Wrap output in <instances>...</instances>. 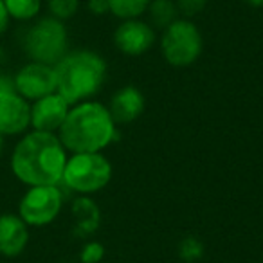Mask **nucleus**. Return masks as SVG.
Returning a JSON list of instances; mask_svg holds the SVG:
<instances>
[{"label": "nucleus", "instance_id": "b1692460", "mask_svg": "<svg viewBox=\"0 0 263 263\" xmlns=\"http://www.w3.org/2000/svg\"><path fill=\"white\" fill-rule=\"evenodd\" d=\"M245 2L252 8H263V0H245Z\"/></svg>", "mask_w": 263, "mask_h": 263}, {"label": "nucleus", "instance_id": "1a4fd4ad", "mask_svg": "<svg viewBox=\"0 0 263 263\" xmlns=\"http://www.w3.org/2000/svg\"><path fill=\"white\" fill-rule=\"evenodd\" d=\"M31 130V103L16 92H0V136L20 137Z\"/></svg>", "mask_w": 263, "mask_h": 263}, {"label": "nucleus", "instance_id": "f257e3e1", "mask_svg": "<svg viewBox=\"0 0 263 263\" xmlns=\"http://www.w3.org/2000/svg\"><path fill=\"white\" fill-rule=\"evenodd\" d=\"M67 150L58 134L29 130L18 137L9 154V170L20 184L60 186L67 164Z\"/></svg>", "mask_w": 263, "mask_h": 263}, {"label": "nucleus", "instance_id": "dca6fc26", "mask_svg": "<svg viewBox=\"0 0 263 263\" xmlns=\"http://www.w3.org/2000/svg\"><path fill=\"white\" fill-rule=\"evenodd\" d=\"M152 0H108L110 13L121 20H132L148 11Z\"/></svg>", "mask_w": 263, "mask_h": 263}, {"label": "nucleus", "instance_id": "a211bd4d", "mask_svg": "<svg viewBox=\"0 0 263 263\" xmlns=\"http://www.w3.org/2000/svg\"><path fill=\"white\" fill-rule=\"evenodd\" d=\"M179 256L187 263H193L204 256V245L198 238L187 236L179 243Z\"/></svg>", "mask_w": 263, "mask_h": 263}, {"label": "nucleus", "instance_id": "9b49d317", "mask_svg": "<svg viewBox=\"0 0 263 263\" xmlns=\"http://www.w3.org/2000/svg\"><path fill=\"white\" fill-rule=\"evenodd\" d=\"M155 42V31L150 24L139 18L123 20L114 33V44L128 56L144 54Z\"/></svg>", "mask_w": 263, "mask_h": 263}, {"label": "nucleus", "instance_id": "20e7f679", "mask_svg": "<svg viewBox=\"0 0 263 263\" xmlns=\"http://www.w3.org/2000/svg\"><path fill=\"white\" fill-rule=\"evenodd\" d=\"M22 51L29 62L54 67L69 52V33L65 22H60L51 15L38 16L29 22L22 34Z\"/></svg>", "mask_w": 263, "mask_h": 263}, {"label": "nucleus", "instance_id": "4be33fe9", "mask_svg": "<svg viewBox=\"0 0 263 263\" xmlns=\"http://www.w3.org/2000/svg\"><path fill=\"white\" fill-rule=\"evenodd\" d=\"M0 92H16L15 90V80L11 72L0 69Z\"/></svg>", "mask_w": 263, "mask_h": 263}, {"label": "nucleus", "instance_id": "4468645a", "mask_svg": "<svg viewBox=\"0 0 263 263\" xmlns=\"http://www.w3.org/2000/svg\"><path fill=\"white\" fill-rule=\"evenodd\" d=\"M6 11L11 22L29 24L36 20L42 13V0H4Z\"/></svg>", "mask_w": 263, "mask_h": 263}, {"label": "nucleus", "instance_id": "ddd939ff", "mask_svg": "<svg viewBox=\"0 0 263 263\" xmlns=\"http://www.w3.org/2000/svg\"><path fill=\"white\" fill-rule=\"evenodd\" d=\"M116 124H128L134 123L144 110V96L139 88L123 87L112 96L110 105L106 106Z\"/></svg>", "mask_w": 263, "mask_h": 263}, {"label": "nucleus", "instance_id": "5701e85b", "mask_svg": "<svg viewBox=\"0 0 263 263\" xmlns=\"http://www.w3.org/2000/svg\"><path fill=\"white\" fill-rule=\"evenodd\" d=\"M9 26H11V18H9L8 11H6L4 0H0V40H2L4 34L8 33Z\"/></svg>", "mask_w": 263, "mask_h": 263}, {"label": "nucleus", "instance_id": "412c9836", "mask_svg": "<svg viewBox=\"0 0 263 263\" xmlns=\"http://www.w3.org/2000/svg\"><path fill=\"white\" fill-rule=\"evenodd\" d=\"M87 9L92 13V15H105V13L110 11L108 8V0H88L87 2Z\"/></svg>", "mask_w": 263, "mask_h": 263}, {"label": "nucleus", "instance_id": "0eeeda50", "mask_svg": "<svg viewBox=\"0 0 263 263\" xmlns=\"http://www.w3.org/2000/svg\"><path fill=\"white\" fill-rule=\"evenodd\" d=\"M62 208L63 191L60 186H33L20 197L16 215L29 227H45L58 218Z\"/></svg>", "mask_w": 263, "mask_h": 263}, {"label": "nucleus", "instance_id": "f8f14e48", "mask_svg": "<svg viewBox=\"0 0 263 263\" xmlns=\"http://www.w3.org/2000/svg\"><path fill=\"white\" fill-rule=\"evenodd\" d=\"M31 227L16 213H0V256L18 258L31 240Z\"/></svg>", "mask_w": 263, "mask_h": 263}, {"label": "nucleus", "instance_id": "393cba45", "mask_svg": "<svg viewBox=\"0 0 263 263\" xmlns=\"http://www.w3.org/2000/svg\"><path fill=\"white\" fill-rule=\"evenodd\" d=\"M6 150V137L0 136V157H2V154H4Z\"/></svg>", "mask_w": 263, "mask_h": 263}, {"label": "nucleus", "instance_id": "7ed1b4c3", "mask_svg": "<svg viewBox=\"0 0 263 263\" xmlns=\"http://www.w3.org/2000/svg\"><path fill=\"white\" fill-rule=\"evenodd\" d=\"M56 92L70 105L88 101L106 78V63L94 51H69L54 65Z\"/></svg>", "mask_w": 263, "mask_h": 263}, {"label": "nucleus", "instance_id": "f03ea898", "mask_svg": "<svg viewBox=\"0 0 263 263\" xmlns=\"http://www.w3.org/2000/svg\"><path fill=\"white\" fill-rule=\"evenodd\" d=\"M58 137L70 154H98L117 137L116 123L105 105L81 101L70 106Z\"/></svg>", "mask_w": 263, "mask_h": 263}, {"label": "nucleus", "instance_id": "6e6552de", "mask_svg": "<svg viewBox=\"0 0 263 263\" xmlns=\"http://www.w3.org/2000/svg\"><path fill=\"white\" fill-rule=\"evenodd\" d=\"M13 80L16 94L29 103L56 92V72L52 65L27 62L13 72Z\"/></svg>", "mask_w": 263, "mask_h": 263}, {"label": "nucleus", "instance_id": "6ab92c4d", "mask_svg": "<svg viewBox=\"0 0 263 263\" xmlns=\"http://www.w3.org/2000/svg\"><path fill=\"white\" fill-rule=\"evenodd\" d=\"M105 256V247L99 241H88L80 252L81 263H99Z\"/></svg>", "mask_w": 263, "mask_h": 263}, {"label": "nucleus", "instance_id": "423d86ee", "mask_svg": "<svg viewBox=\"0 0 263 263\" xmlns=\"http://www.w3.org/2000/svg\"><path fill=\"white\" fill-rule=\"evenodd\" d=\"M202 34L191 20L177 18L164 29L161 51L164 60L173 67H190L202 54Z\"/></svg>", "mask_w": 263, "mask_h": 263}, {"label": "nucleus", "instance_id": "9d476101", "mask_svg": "<svg viewBox=\"0 0 263 263\" xmlns=\"http://www.w3.org/2000/svg\"><path fill=\"white\" fill-rule=\"evenodd\" d=\"M70 103L58 92L31 103V130L58 134L70 110Z\"/></svg>", "mask_w": 263, "mask_h": 263}, {"label": "nucleus", "instance_id": "f3484780", "mask_svg": "<svg viewBox=\"0 0 263 263\" xmlns=\"http://www.w3.org/2000/svg\"><path fill=\"white\" fill-rule=\"evenodd\" d=\"M49 15L60 22L70 20L80 9V0H47Z\"/></svg>", "mask_w": 263, "mask_h": 263}, {"label": "nucleus", "instance_id": "2eb2a0df", "mask_svg": "<svg viewBox=\"0 0 263 263\" xmlns=\"http://www.w3.org/2000/svg\"><path fill=\"white\" fill-rule=\"evenodd\" d=\"M177 9L173 0H152L148 6V15L155 27L159 29H166L168 26H172L177 20Z\"/></svg>", "mask_w": 263, "mask_h": 263}, {"label": "nucleus", "instance_id": "aec40b11", "mask_svg": "<svg viewBox=\"0 0 263 263\" xmlns=\"http://www.w3.org/2000/svg\"><path fill=\"white\" fill-rule=\"evenodd\" d=\"M205 4H208V0H175L177 9L184 16L197 15V13H200L205 8Z\"/></svg>", "mask_w": 263, "mask_h": 263}, {"label": "nucleus", "instance_id": "39448f33", "mask_svg": "<svg viewBox=\"0 0 263 263\" xmlns=\"http://www.w3.org/2000/svg\"><path fill=\"white\" fill-rule=\"evenodd\" d=\"M112 179V164L101 154H72L67 159L62 184L80 195H92L106 186Z\"/></svg>", "mask_w": 263, "mask_h": 263}]
</instances>
